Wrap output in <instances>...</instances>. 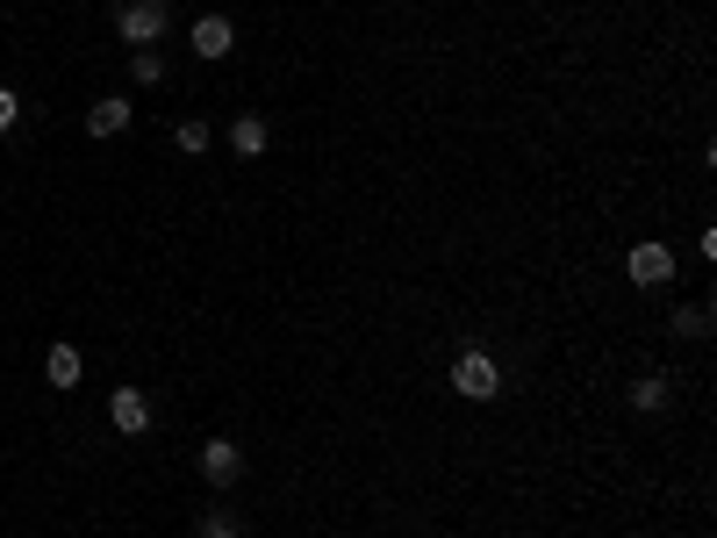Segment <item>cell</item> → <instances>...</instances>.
<instances>
[{
  "mask_svg": "<svg viewBox=\"0 0 717 538\" xmlns=\"http://www.w3.org/2000/svg\"><path fill=\"white\" fill-rule=\"evenodd\" d=\"M122 43H136V51H151V43L165 37V0H130V8L115 14Z\"/></svg>",
  "mask_w": 717,
  "mask_h": 538,
  "instance_id": "cell-2",
  "label": "cell"
},
{
  "mask_svg": "<svg viewBox=\"0 0 717 538\" xmlns=\"http://www.w3.org/2000/svg\"><path fill=\"white\" fill-rule=\"evenodd\" d=\"M202 474H208L216 488H231L237 474H244V453H237L231 438H208V445H202Z\"/></svg>",
  "mask_w": 717,
  "mask_h": 538,
  "instance_id": "cell-5",
  "label": "cell"
},
{
  "mask_svg": "<svg viewBox=\"0 0 717 538\" xmlns=\"http://www.w3.org/2000/svg\"><path fill=\"white\" fill-rule=\"evenodd\" d=\"M675 331H682V337H704V331H710V309H682Z\"/></svg>",
  "mask_w": 717,
  "mask_h": 538,
  "instance_id": "cell-14",
  "label": "cell"
},
{
  "mask_svg": "<svg viewBox=\"0 0 717 538\" xmlns=\"http://www.w3.org/2000/svg\"><path fill=\"white\" fill-rule=\"evenodd\" d=\"M632 403H638V409H667V380H660V374L632 380Z\"/></svg>",
  "mask_w": 717,
  "mask_h": 538,
  "instance_id": "cell-11",
  "label": "cell"
},
{
  "mask_svg": "<svg viewBox=\"0 0 717 538\" xmlns=\"http://www.w3.org/2000/svg\"><path fill=\"white\" fill-rule=\"evenodd\" d=\"M452 388H460L467 403H495L502 395V366L488 359V352H460V359H452Z\"/></svg>",
  "mask_w": 717,
  "mask_h": 538,
  "instance_id": "cell-1",
  "label": "cell"
},
{
  "mask_svg": "<svg viewBox=\"0 0 717 538\" xmlns=\"http://www.w3.org/2000/svg\"><path fill=\"white\" fill-rule=\"evenodd\" d=\"M202 538H244V525L231 510H216V517H202Z\"/></svg>",
  "mask_w": 717,
  "mask_h": 538,
  "instance_id": "cell-13",
  "label": "cell"
},
{
  "mask_svg": "<svg viewBox=\"0 0 717 538\" xmlns=\"http://www.w3.org/2000/svg\"><path fill=\"white\" fill-rule=\"evenodd\" d=\"M266 144H273L266 115H237L231 122V151H237V159H266Z\"/></svg>",
  "mask_w": 717,
  "mask_h": 538,
  "instance_id": "cell-7",
  "label": "cell"
},
{
  "mask_svg": "<svg viewBox=\"0 0 717 538\" xmlns=\"http://www.w3.org/2000/svg\"><path fill=\"white\" fill-rule=\"evenodd\" d=\"M130 72H136V87H165V58H158V51H136Z\"/></svg>",
  "mask_w": 717,
  "mask_h": 538,
  "instance_id": "cell-10",
  "label": "cell"
},
{
  "mask_svg": "<svg viewBox=\"0 0 717 538\" xmlns=\"http://www.w3.org/2000/svg\"><path fill=\"white\" fill-rule=\"evenodd\" d=\"M624 273H632L638 287H667V281H675V252H667V244H632Z\"/></svg>",
  "mask_w": 717,
  "mask_h": 538,
  "instance_id": "cell-3",
  "label": "cell"
},
{
  "mask_svg": "<svg viewBox=\"0 0 717 538\" xmlns=\"http://www.w3.org/2000/svg\"><path fill=\"white\" fill-rule=\"evenodd\" d=\"M173 144H180V151H208V144H216V136H208V122H194V115H187V122H180V130H173Z\"/></svg>",
  "mask_w": 717,
  "mask_h": 538,
  "instance_id": "cell-12",
  "label": "cell"
},
{
  "mask_svg": "<svg viewBox=\"0 0 717 538\" xmlns=\"http://www.w3.org/2000/svg\"><path fill=\"white\" fill-rule=\"evenodd\" d=\"M43 374H51V388H80V352L51 345V352H43Z\"/></svg>",
  "mask_w": 717,
  "mask_h": 538,
  "instance_id": "cell-9",
  "label": "cell"
},
{
  "mask_svg": "<svg viewBox=\"0 0 717 538\" xmlns=\"http://www.w3.org/2000/svg\"><path fill=\"white\" fill-rule=\"evenodd\" d=\"M130 130V101H94L86 108V136H122Z\"/></svg>",
  "mask_w": 717,
  "mask_h": 538,
  "instance_id": "cell-8",
  "label": "cell"
},
{
  "mask_svg": "<svg viewBox=\"0 0 717 538\" xmlns=\"http://www.w3.org/2000/svg\"><path fill=\"white\" fill-rule=\"evenodd\" d=\"M14 115H22V94H14V87H0V136L14 130Z\"/></svg>",
  "mask_w": 717,
  "mask_h": 538,
  "instance_id": "cell-15",
  "label": "cell"
},
{
  "mask_svg": "<svg viewBox=\"0 0 717 538\" xmlns=\"http://www.w3.org/2000/svg\"><path fill=\"white\" fill-rule=\"evenodd\" d=\"M231 51H237V29L223 14H202L194 22V58H231Z\"/></svg>",
  "mask_w": 717,
  "mask_h": 538,
  "instance_id": "cell-6",
  "label": "cell"
},
{
  "mask_svg": "<svg viewBox=\"0 0 717 538\" xmlns=\"http://www.w3.org/2000/svg\"><path fill=\"white\" fill-rule=\"evenodd\" d=\"M109 417L122 438H136V430H151V403H144V388H115L109 395Z\"/></svg>",
  "mask_w": 717,
  "mask_h": 538,
  "instance_id": "cell-4",
  "label": "cell"
}]
</instances>
